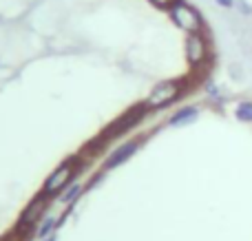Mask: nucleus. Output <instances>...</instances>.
<instances>
[{
  "mask_svg": "<svg viewBox=\"0 0 252 241\" xmlns=\"http://www.w3.org/2000/svg\"><path fill=\"white\" fill-rule=\"evenodd\" d=\"M199 118V106H182L168 118V126H186Z\"/></svg>",
  "mask_w": 252,
  "mask_h": 241,
  "instance_id": "8",
  "label": "nucleus"
},
{
  "mask_svg": "<svg viewBox=\"0 0 252 241\" xmlns=\"http://www.w3.org/2000/svg\"><path fill=\"white\" fill-rule=\"evenodd\" d=\"M237 7L241 9V13H244V16H248V13H250V7H248V2H246V0H239V2H237Z\"/></svg>",
  "mask_w": 252,
  "mask_h": 241,
  "instance_id": "14",
  "label": "nucleus"
},
{
  "mask_svg": "<svg viewBox=\"0 0 252 241\" xmlns=\"http://www.w3.org/2000/svg\"><path fill=\"white\" fill-rule=\"evenodd\" d=\"M179 95H182V82H179V80H164V82H159L148 93L144 104H146L148 109H164L170 102L177 100Z\"/></svg>",
  "mask_w": 252,
  "mask_h": 241,
  "instance_id": "3",
  "label": "nucleus"
},
{
  "mask_svg": "<svg viewBox=\"0 0 252 241\" xmlns=\"http://www.w3.org/2000/svg\"><path fill=\"white\" fill-rule=\"evenodd\" d=\"M168 16H170V20L175 22V27L184 29L186 33H201L204 22H201L199 11H195L190 4L177 0V2H173L168 7Z\"/></svg>",
  "mask_w": 252,
  "mask_h": 241,
  "instance_id": "2",
  "label": "nucleus"
},
{
  "mask_svg": "<svg viewBox=\"0 0 252 241\" xmlns=\"http://www.w3.org/2000/svg\"><path fill=\"white\" fill-rule=\"evenodd\" d=\"M148 111V106L146 104H137V106H133L130 111H126V113L122 115L120 120H115L113 124H111L109 128L104 131V137H118V135H122V133H126V131H130V128L135 126V124L139 122V120L144 118V113Z\"/></svg>",
  "mask_w": 252,
  "mask_h": 241,
  "instance_id": "5",
  "label": "nucleus"
},
{
  "mask_svg": "<svg viewBox=\"0 0 252 241\" xmlns=\"http://www.w3.org/2000/svg\"><path fill=\"white\" fill-rule=\"evenodd\" d=\"M208 95H210V97H217V95H219V89L210 84V87H208Z\"/></svg>",
  "mask_w": 252,
  "mask_h": 241,
  "instance_id": "15",
  "label": "nucleus"
},
{
  "mask_svg": "<svg viewBox=\"0 0 252 241\" xmlns=\"http://www.w3.org/2000/svg\"><path fill=\"white\" fill-rule=\"evenodd\" d=\"M78 162H80L78 157H75V159L71 157V159H66V162H62L60 166H58L56 171L47 177V181H44V186H42V193L49 195V197L62 193V190L71 184V180H73V177L80 173V168H82Z\"/></svg>",
  "mask_w": 252,
  "mask_h": 241,
  "instance_id": "1",
  "label": "nucleus"
},
{
  "mask_svg": "<svg viewBox=\"0 0 252 241\" xmlns=\"http://www.w3.org/2000/svg\"><path fill=\"white\" fill-rule=\"evenodd\" d=\"M82 190H84V186L80 184V181H71V184L60 193V202L62 204H73L75 199L82 195Z\"/></svg>",
  "mask_w": 252,
  "mask_h": 241,
  "instance_id": "9",
  "label": "nucleus"
},
{
  "mask_svg": "<svg viewBox=\"0 0 252 241\" xmlns=\"http://www.w3.org/2000/svg\"><path fill=\"white\" fill-rule=\"evenodd\" d=\"M42 241H58L56 235H51V237H47V239H42Z\"/></svg>",
  "mask_w": 252,
  "mask_h": 241,
  "instance_id": "16",
  "label": "nucleus"
},
{
  "mask_svg": "<svg viewBox=\"0 0 252 241\" xmlns=\"http://www.w3.org/2000/svg\"><path fill=\"white\" fill-rule=\"evenodd\" d=\"M186 60L190 66H201L208 60V42L201 33H188L186 38Z\"/></svg>",
  "mask_w": 252,
  "mask_h": 241,
  "instance_id": "6",
  "label": "nucleus"
},
{
  "mask_svg": "<svg viewBox=\"0 0 252 241\" xmlns=\"http://www.w3.org/2000/svg\"><path fill=\"white\" fill-rule=\"evenodd\" d=\"M235 118L244 124H252V100H244L235 106Z\"/></svg>",
  "mask_w": 252,
  "mask_h": 241,
  "instance_id": "10",
  "label": "nucleus"
},
{
  "mask_svg": "<svg viewBox=\"0 0 252 241\" xmlns=\"http://www.w3.org/2000/svg\"><path fill=\"white\" fill-rule=\"evenodd\" d=\"M215 2H217L219 7H223V9H235L239 0H215Z\"/></svg>",
  "mask_w": 252,
  "mask_h": 241,
  "instance_id": "12",
  "label": "nucleus"
},
{
  "mask_svg": "<svg viewBox=\"0 0 252 241\" xmlns=\"http://www.w3.org/2000/svg\"><path fill=\"white\" fill-rule=\"evenodd\" d=\"M153 4H157V7H164V9H168L173 2H177V0H151Z\"/></svg>",
  "mask_w": 252,
  "mask_h": 241,
  "instance_id": "13",
  "label": "nucleus"
},
{
  "mask_svg": "<svg viewBox=\"0 0 252 241\" xmlns=\"http://www.w3.org/2000/svg\"><path fill=\"white\" fill-rule=\"evenodd\" d=\"M47 204H49V195H44V193L35 195V197L31 199L29 206L22 211L20 219H18L16 230H25V233H31V230H33V226L40 221V217L44 215V211H47Z\"/></svg>",
  "mask_w": 252,
  "mask_h": 241,
  "instance_id": "4",
  "label": "nucleus"
},
{
  "mask_svg": "<svg viewBox=\"0 0 252 241\" xmlns=\"http://www.w3.org/2000/svg\"><path fill=\"white\" fill-rule=\"evenodd\" d=\"M56 226H58L56 217H49V219H44V221H42V226L38 228V237H40V239L51 237V235L56 233Z\"/></svg>",
  "mask_w": 252,
  "mask_h": 241,
  "instance_id": "11",
  "label": "nucleus"
},
{
  "mask_svg": "<svg viewBox=\"0 0 252 241\" xmlns=\"http://www.w3.org/2000/svg\"><path fill=\"white\" fill-rule=\"evenodd\" d=\"M139 144H142V140H128L126 144H120L118 149H115L113 153H111L109 157H106V162H104V171H113V168L122 166L124 162H128V159L133 157L135 153H137Z\"/></svg>",
  "mask_w": 252,
  "mask_h": 241,
  "instance_id": "7",
  "label": "nucleus"
}]
</instances>
